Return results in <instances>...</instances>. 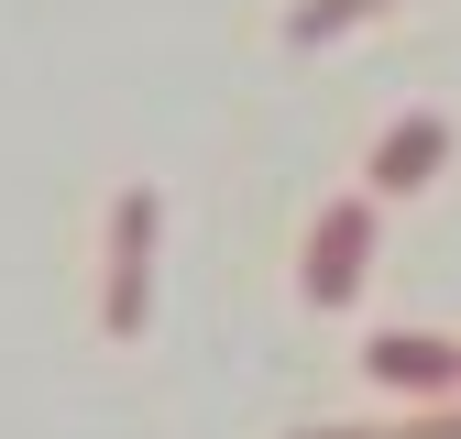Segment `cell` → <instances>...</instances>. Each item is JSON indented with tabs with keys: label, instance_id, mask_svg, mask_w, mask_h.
I'll use <instances>...</instances> for the list:
<instances>
[{
	"label": "cell",
	"instance_id": "1",
	"mask_svg": "<svg viewBox=\"0 0 461 439\" xmlns=\"http://www.w3.org/2000/svg\"><path fill=\"white\" fill-rule=\"evenodd\" d=\"M154 231H165V198H154V187H122V198H110V286H99V329H110V341H132V329H143Z\"/></svg>",
	"mask_w": 461,
	"mask_h": 439
},
{
	"label": "cell",
	"instance_id": "2",
	"mask_svg": "<svg viewBox=\"0 0 461 439\" xmlns=\"http://www.w3.org/2000/svg\"><path fill=\"white\" fill-rule=\"evenodd\" d=\"M374 274V198H330L308 220V264H297V297L308 308H352Z\"/></svg>",
	"mask_w": 461,
	"mask_h": 439
},
{
	"label": "cell",
	"instance_id": "3",
	"mask_svg": "<svg viewBox=\"0 0 461 439\" xmlns=\"http://www.w3.org/2000/svg\"><path fill=\"white\" fill-rule=\"evenodd\" d=\"M363 373L384 384V396H407V407H439L450 384H461V341H439V329H374Z\"/></svg>",
	"mask_w": 461,
	"mask_h": 439
},
{
	"label": "cell",
	"instance_id": "4",
	"mask_svg": "<svg viewBox=\"0 0 461 439\" xmlns=\"http://www.w3.org/2000/svg\"><path fill=\"white\" fill-rule=\"evenodd\" d=\"M439 165H450V121H439V110H407V121H395V132L374 143L363 187H374V198H418V187L439 176Z\"/></svg>",
	"mask_w": 461,
	"mask_h": 439
},
{
	"label": "cell",
	"instance_id": "5",
	"mask_svg": "<svg viewBox=\"0 0 461 439\" xmlns=\"http://www.w3.org/2000/svg\"><path fill=\"white\" fill-rule=\"evenodd\" d=\"M374 12H395V0H297V12H285V44H330V33H352Z\"/></svg>",
	"mask_w": 461,
	"mask_h": 439
},
{
	"label": "cell",
	"instance_id": "6",
	"mask_svg": "<svg viewBox=\"0 0 461 439\" xmlns=\"http://www.w3.org/2000/svg\"><path fill=\"white\" fill-rule=\"evenodd\" d=\"M297 439H461V407H407L395 428H297Z\"/></svg>",
	"mask_w": 461,
	"mask_h": 439
}]
</instances>
